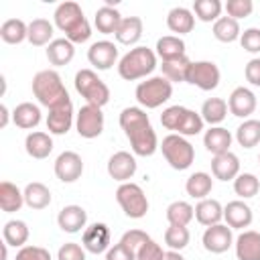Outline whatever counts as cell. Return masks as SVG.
<instances>
[{"instance_id": "603a6c76", "label": "cell", "mask_w": 260, "mask_h": 260, "mask_svg": "<svg viewBox=\"0 0 260 260\" xmlns=\"http://www.w3.org/2000/svg\"><path fill=\"white\" fill-rule=\"evenodd\" d=\"M24 150H26L28 156H32L37 160L47 158L53 152V138H51V134L41 132V130L28 132L26 138H24Z\"/></svg>"}, {"instance_id": "836d02e7", "label": "cell", "mask_w": 260, "mask_h": 260, "mask_svg": "<svg viewBox=\"0 0 260 260\" xmlns=\"http://www.w3.org/2000/svg\"><path fill=\"white\" fill-rule=\"evenodd\" d=\"M191 63H193V61H191L187 55L177 57V59L162 61V63H160L162 77H167L171 83H183V81H187V73H189Z\"/></svg>"}, {"instance_id": "4dcf8cb0", "label": "cell", "mask_w": 260, "mask_h": 260, "mask_svg": "<svg viewBox=\"0 0 260 260\" xmlns=\"http://www.w3.org/2000/svg\"><path fill=\"white\" fill-rule=\"evenodd\" d=\"M55 26L53 22H49L47 18H35L32 22H28V43L35 47H49L55 39H53Z\"/></svg>"}, {"instance_id": "1f68e13d", "label": "cell", "mask_w": 260, "mask_h": 260, "mask_svg": "<svg viewBox=\"0 0 260 260\" xmlns=\"http://www.w3.org/2000/svg\"><path fill=\"white\" fill-rule=\"evenodd\" d=\"M22 193H24V205H28L30 209H45L51 205V191L41 181L28 183Z\"/></svg>"}, {"instance_id": "c3c4849f", "label": "cell", "mask_w": 260, "mask_h": 260, "mask_svg": "<svg viewBox=\"0 0 260 260\" xmlns=\"http://www.w3.org/2000/svg\"><path fill=\"white\" fill-rule=\"evenodd\" d=\"M185 110H187L185 106H169V108L162 110V114H160V124H162L167 130L177 132V126H179V122H181Z\"/></svg>"}, {"instance_id": "7a4b0ae2", "label": "cell", "mask_w": 260, "mask_h": 260, "mask_svg": "<svg viewBox=\"0 0 260 260\" xmlns=\"http://www.w3.org/2000/svg\"><path fill=\"white\" fill-rule=\"evenodd\" d=\"M55 26L65 32V39H69L73 45L85 43L91 37V24L83 16V10L77 2H61L55 8Z\"/></svg>"}, {"instance_id": "f546056e", "label": "cell", "mask_w": 260, "mask_h": 260, "mask_svg": "<svg viewBox=\"0 0 260 260\" xmlns=\"http://www.w3.org/2000/svg\"><path fill=\"white\" fill-rule=\"evenodd\" d=\"M211 189H213V179L205 171H197V173L189 175V179L185 181L187 195L193 197V199H199V201L201 199H207V195L211 193Z\"/></svg>"}, {"instance_id": "5bb4252c", "label": "cell", "mask_w": 260, "mask_h": 260, "mask_svg": "<svg viewBox=\"0 0 260 260\" xmlns=\"http://www.w3.org/2000/svg\"><path fill=\"white\" fill-rule=\"evenodd\" d=\"M106 169H108V175L114 181L128 183L134 177V173L138 169V162H136V156L130 154L128 150H118L108 158V167Z\"/></svg>"}, {"instance_id": "db71d44e", "label": "cell", "mask_w": 260, "mask_h": 260, "mask_svg": "<svg viewBox=\"0 0 260 260\" xmlns=\"http://www.w3.org/2000/svg\"><path fill=\"white\" fill-rule=\"evenodd\" d=\"M106 260H136V254L130 248H126L122 242H118L110 246V250L106 252Z\"/></svg>"}, {"instance_id": "277c9868", "label": "cell", "mask_w": 260, "mask_h": 260, "mask_svg": "<svg viewBox=\"0 0 260 260\" xmlns=\"http://www.w3.org/2000/svg\"><path fill=\"white\" fill-rule=\"evenodd\" d=\"M156 53L148 47H134L128 53H124L118 61V73L126 81H136L146 75H150L156 69Z\"/></svg>"}, {"instance_id": "816d5d0a", "label": "cell", "mask_w": 260, "mask_h": 260, "mask_svg": "<svg viewBox=\"0 0 260 260\" xmlns=\"http://www.w3.org/2000/svg\"><path fill=\"white\" fill-rule=\"evenodd\" d=\"M165 250H162V246L160 244H156L152 238L146 242V244H142V248L136 252V260H162L165 258Z\"/></svg>"}, {"instance_id": "f6af8a7d", "label": "cell", "mask_w": 260, "mask_h": 260, "mask_svg": "<svg viewBox=\"0 0 260 260\" xmlns=\"http://www.w3.org/2000/svg\"><path fill=\"white\" fill-rule=\"evenodd\" d=\"M189 240H191V234L185 225H169L165 230V244L169 246V250L181 252L183 248L189 246Z\"/></svg>"}, {"instance_id": "d6986e66", "label": "cell", "mask_w": 260, "mask_h": 260, "mask_svg": "<svg viewBox=\"0 0 260 260\" xmlns=\"http://www.w3.org/2000/svg\"><path fill=\"white\" fill-rule=\"evenodd\" d=\"M57 223L65 234H77L85 230L87 211L81 205H65L57 215Z\"/></svg>"}, {"instance_id": "3957f363", "label": "cell", "mask_w": 260, "mask_h": 260, "mask_svg": "<svg viewBox=\"0 0 260 260\" xmlns=\"http://www.w3.org/2000/svg\"><path fill=\"white\" fill-rule=\"evenodd\" d=\"M32 95L47 110L71 100L65 85H63L61 75L55 69H43L32 77Z\"/></svg>"}, {"instance_id": "cb8c5ba5", "label": "cell", "mask_w": 260, "mask_h": 260, "mask_svg": "<svg viewBox=\"0 0 260 260\" xmlns=\"http://www.w3.org/2000/svg\"><path fill=\"white\" fill-rule=\"evenodd\" d=\"M167 26L171 32H175V37H181V35H187L193 30L195 26V14L193 10L185 8V6H175L169 10L167 14Z\"/></svg>"}, {"instance_id": "6f0895ef", "label": "cell", "mask_w": 260, "mask_h": 260, "mask_svg": "<svg viewBox=\"0 0 260 260\" xmlns=\"http://www.w3.org/2000/svg\"><path fill=\"white\" fill-rule=\"evenodd\" d=\"M162 260H185V258H183V254H181V252L169 250V252L165 254V258H162Z\"/></svg>"}, {"instance_id": "ac0fdd59", "label": "cell", "mask_w": 260, "mask_h": 260, "mask_svg": "<svg viewBox=\"0 0 260 260\" xmlns=\"http://www.w3.org/2000/svg\"><path fill=\"white\" fill-rule=\"evenodd\" d=\"M223 219H225V225H230L232 230H244V228H250L254 213L244 199H236L223 207Z\"/></svg>"}, {"instance_id": "f35d334b", "label": "cell", "mask_w": 260, "mask_h": 260, "mask_svg": "<svg viewBox=\"0 0 260 260\" xmlns=\"http://www.w3.org/2000/svg\"><path fill=\"white\" fill-rule=\"evenodd\" d=\"M236 142L242 148H252L260 142V120L248 118L244 120L236 130Z\"/></svg>"}, {"instance_id": "9c48e42d", "label": "cell", "mask_w": 260, "mask_h": 260, "mask_svg": "<svg viewBox=\"0 0 260 260\" xmlns=\"http://www.w3.org/2000/svg\"><path fill=\"white\" fill-rule=\"evenodd\" d=\"M75 130L81 138H98L104 132V112L98 106H81L75 114Z\"/></svg>"}, {"instance_id": "f907efd6", "label": "cell", "mask_w": 260, "mask_h": 260, "mask_svg": "<svg viewBox=\"0 0 260 260\" xmlns=\"http://www.w3.org/2000/svg\"><path fill=\"white\" fill-rule=\"evenodd\" d=\"M14 260H53L51 252L43 246H22L16 252Z\"/></svg>"}, {"instance_id": "8992f818", "label": "cell", "mask_w": 260, "mask_h": 260, "mask_svg": "<svg viewBox=\"0 0 260 260\" xmlns=\"http://www.w3.org/2000/svg\"><path fill=\"white\" fill-rule=\"evenodd\" d=\"M158 148L162 150L165 160L175 171H187L193 165V160H195V148H193V144L185 136H181V134H173V132L167 134L162 138V142H160Z\"/></svg>"}, {"instance_id": "6da1fadb", "label": "cell", "mask_w": 260, "mask_h": 260, "mask_svg": "<svg viewBox=\"0 0 260 260\" xmlns=\"http://www.w3.org/2000/svg\"><path fill=\"white\" fill-rule=\"evenodd\" d=\"M120 128L124 130L134 156H152L160 146L146 110L138 106H130L120 112Z\"/></svg>"}, {"instance_id": "44dd1931", "label": "cell", "mask_w": 260, "mask_h": 260, "mask_svg": "<svg viewBox=\"0 0 260 260\" xmlns=\"http://www.w3.org/2000/svg\"><path fill=\"white\" fill-rule=\"evenodd\" d=\"M211 175L219 181H234L240 175V158L230 150L211 158Z\"/></svg>"}, {"instance_id": "9f6ffc18", "label": "cell", "mask_w": 260, "mask_h": 260, "mask_svg": "<svg viewBox=\"0 0 260 260\" xmlns=\"http://www.w3.org/2000/svg\"><path fill=\"white\" fill-rule=\"evenodd\" d=\"M8 120H10V112H8L6 104H0V128L2 130L8 126Z\"/></svg>"}, {"instance_id": "91938a15", "label": "cell", "mask_w": 260, "mask_h": 260, "mask_svg": "<svg viewBox=\"0 0 260 260\" xmlns=\"http://www.w3.org/2000/svg\"><path fill=\"white\" fill-rule=\"evenodd\" d=\"M258 162H260V154H258Z\"/></svg>"}, {"instance_id": "83f0119b", "label": "cell", "mask_w": 260, "mask_h": 260, "mask_svg": "<svg viewBox=\"0 0 260 260\" xmlns=\"http://www.w3.org/2000/svg\"><path fill=\"white\" fill-rule=\"evenodd\" d=\"M195 219L209 228V225H215V223H221L223 219V207L217 199H201L197 205H195Z\"/></svg>"}, {"instance_id": "d4e9b609", "label": "cell", "mask_w": 260, "mask_h": 260, "mask_svg": "<svg viewBox=\"0 0 260 260\" xmlns=\"http://www.w3.org/2000/svg\"><path fill=\"white\" fill-rule=\"evenodd\" d=\"M142 28H144V24H142V18L140 16H124L114 37H116V41L120 45L132 47V45H136L140 41Z\"/></svg>"}, {"instance_id": "e575fe53", "label": "cell", "mask_w": 260, "mask_h": 260, "mask_svg": "<svg viewBox=\"0 0 260 260\" xmlns=\"http://www.w3.org/2000/svg\"><path fill=\"white\" fill-rule=\"evenodd\" d=\"M0 39L8 45H20L28 39V24L20 18H8L0 26Z\"/></svg>"}, {"instance_id": "4fadbf2b", "label": "cell", "mask_w": 260, "mask_h": 260, "mask_svg": "<svg viewBox=\"0 0 260 260\" xmlns=\"http://www.w3.org/2000/svg\"><path fill=\"white\" fill-rule=\"evenodd\" d=\"M112 242V236H110V228L102 221H95L91 225H87L83 230V236H81V246L85 248V252L89 254H104L110 250V244Z\"/></svg>"}, {"instance_id": "b9f144b4", "label": "cell", "mask_w": 260, "mask_h": 260, "mask_svg": "<svg viewBox=\"0 0 260 260\" xmlns=\"http://www.w3.org/2000/svg\"><path fill=\"white\" fill-rule=\"evenodd\" d=\"M234 191L240 199H250L260 191V179L254 173H240L234 179Z\"/></svg>"}, {"instance_id": "ffe728a7", "label": "cell", "mask_w": 260, "mask_h": 260, "mask_svg": "<svg viewBox=\"0 0 260 260\" xmlns=\"http://www.w3.org/2000/svg\"><path fill=\"white\" fill-rule=\"evenodd\" d=\"M234 248L238 260H260V232L244 230L234 240Z\"/></svg>"}, {"instance_id": "d6a6232c", "label": "cell", "mask_w": 260, "mask_h": 260, "mask_svg": "<svg viewBox=\"0 0 260 260\" xmlns=\"http://www.w3.org/2000/svg\"><path fill=\"white\" fill-rule=\"evenodd\" d=\"M24 205V193L10 181L0 183V207L4 213H14Z\"/></svg>"}, {"instance_id": "7c38bea8", "label": "cell", "mask_w": 260, "mask_h": 260, "mask_svg": "<svg viewBox=\"0 0 260 260\" xmlns=\"http://www.w3.org/2000/svg\"><path fill=\"white\" fill-rule=\"evenodd\" d=\"M55 177L61 183H75L83 175V160L77 152L73 150H63L55 158Z\"/></svg>"}, {"instance_id": "7bdbcfd3", "label": "cell", "mask_w": 260, "mask_h": 260, "mask_svg": "<svg viewBox=\"0 0 260 260\" xmlns=\"http://www.w3.org/2000/svg\"><path fill=\"white\" fill-rule=\"evenodd\" d=\"M223 4L219 0H195L193 2V14L201 22H215L221 16Z\"/></svg>"}, {"instance_id": "ab89813d", "label": "cell", "mask_w": 260, "mask_h": 260, "mask_svg": "<svg viewBox=\"0 0 260 260\" xmlns=\"http://www.w3.org/2000/svg\"><path fill=\"white\" fill-rule=\"evenodd\" d=\"M240 35H242V28H240L238 20H234L230 16H219L213 22V37L219 43H234L240 39Z\"/></svg>"}, {"instance_id": "680465c9", "label": "cell", "mask_w": 260, "mask_h": 260, "mask_svg": "<svg viewBox=\"0 0 260 260\" xmlns=\"http://www.w3.org/2000/svg\"><path fill=\"white\" fill-rule=\"evenodd\" d=\"M0 248H2V258H0V260H6V258H8V244H6V242H2V244H0Z\"/></svg>"}, {"instance_id": "11a10c76", "label": "cell", "mask_w": 260, "mask_h": 260, "mask_svg": "<svg viewBox=\"0 0 260 260\" xmlns=\"http://www.w3.org/2000/svg\"><path fill=\"white\" fill-rule=\"evenodd\" d=\"M244 75H246V79H248L252 85L260 87V57H254V59H250V61L246 63Z\"/></svg>"}, {"instance_id": "ba28073f", "label": "cell", "mask_w": 260, "mask_h": 260, "mask_svg": "<svg viewBox=\"0 0 260 260\" xmlns=\"http://www.w3.org/2000/svg\"><path fill=\"white\" fill-rule=\"evenodd\" d=\"M116 201L122 207V211L130 217V219H140L146 215L148 211V199L146 193L142 191L140 185L128 181V183H120V187L116 189Z\"/></svg>"}, {"instance_id": "484cf974", "label": "cell", "mask_w": 260, "mask_h": 260, "mask_svg": "<svg viewBox=\"0 0 260 260\" xmlns=\"http://www.w3.org/2000/svg\"><path fill=\"white\" fill-rule=\"evenodd\" d=\"M41 108L32 102H22L12 110V122L22 130H32L41 124Z\"/></svg>"}, {"instance_id": "7dc6e473", "label": "cell", "mask_w": 260, "mask_h": 260, "mask_svg": "<svg viewBox=\"0 0 260 260\" xmlns=\"http://www.w3.org/2000/svg\"><path fill=\"white\" fill-rule=\"evenodd\" d=\"M150 240V236L144 232V230H128V232H124L122 234V238H120V242L126 246V248H130L134 254L142 248V244H146Z\"/></svg>"}, {"instance_id": "5b68a950", "label": "cell", "mask_w": 260, "mask_h": 260, "mask_svg": "<svg viewBox=\"0 0 260 260\" xmlns=\"http://www.w3.org/2000/svg\"><path fill=\"white\" fill-rule=\"evenodd\" d=\"M136 102L140 104V108L144 110H154V108H160L162 104H167L173 95V83L162 77V75H154V77H148L144 81H140L136 85Z\"/></svg>"}, {"instance_id": "8fae6325", "label": "cell", "mask_w": 260, "mask_h": 260, "mask_svg": "<svg viewBox=\"0 0 260 260\" xmlns=\"http://www.w3.org/2000/svg\"><path fill=\"white\" fill-rule=\"evenodd\" d=\"M201 242H203V248L207 252H211V254H223V252H228L234 246L232 228L225 225V223L209 225V228H205V232L201 236Z\"/></svg>"}, {"instance_id": "74e56055", "label": "cell", "mask_w": 260, "mask_h": 260, "mask_svg": "<svg viewBox=\"0 0 260 260\" xmlns=\"http://www.w3.org/2000/svg\"><path fill=\"white\" fill-rule=\"evenodd\" d=\"M28 225L22 221V219H10L4 223L2 228V238L8 246H14V248H22L26 246L28 242Z\"/></svg>"}, {"instance_id": "9a60e30c", "label": "cell", "mask_w": 260, "mask_h": 260, "mask_svg": "<svg viewBox=\"0 0 260 260\" xmlns=\"http://www.w3.org/2000/svg\"><path fill=\"white\" fill-rule=\"evenodd\" d=\"M87 61L98 71H108L118 61V47L112 41H95L87 49Z\"/></svg>"}, {"instance_id": "4316f807", "label": "cell", "mask_w": 260, "mask_h": 260, "mask_svg": "<svg viewBox=\"0 0 260 260\" xmlns=\"http://www.w3.org/2000/svg\"><path fill=\"white\" fill-rule=\"evenodd\" d=\"M122 18H124V16L120 14V10H118L116 6H106V4H104L102 8L95 10L93 24H95L98 32H102V35H116V30H118Z\"/></svg>"}, {"instance_id": "7402d4cb", "label": "cell", "mask_w": 260, "mask_h": 260, "mask_svg": "<svg viewBox=\"0 0 260 260\" xmlns=\"http://www.w3.org/2000/svg\"><path fill=\"white\" fill-rule=\"evenodd\" d=\"M232 132L223 126H211L209 130H205L203 134V146L207 148V152H211L213 156L215 154H223V152H230V146H232Z\"/></svg>"}, {"instance_id": "681fc988", "label": "cell", "mask_w": 260, "mask_h": 260, "mask_svg": "<svg viewBox=\"0 0 260 260\" xmlns=\"http://www.w3.org/2000/svg\"><path fill=\"white\" fill-rule=\"evenodd\" d=\"M240 45L248 53H260V28L250 26L240 35Z\"/></svg>"}, {"instance_id": "f1b7e54d", "label": "cell", "mask_w": 260, "mask_h": 260, "mask_svg": "<svg viewBox=\"0 0 260 260\" xmlns=\"http://www.w3.org/2000/svg\"><path fill=\"white\" fill-rule=\"evenodd\" d=\"M73 57H75V45L65 37L63 39H55L47 47V59L55 67H63L67 63H71Z\"/></svg>"}, {"instance_id": "30bf717a", "label": "cell", "mask_w": 260, "mask_h": 260, "mask_svg": "<svg viewBox=\"0 0 260 260\" xmlns=\"http://www.w3.org/2000/svg\"><path fill=\"white\" fill-rule=\"evenodd\" d=\"M221 73L219 67L213 61H193L187 73V83L203 89V91H211L219 85Z\"/></svg>"}, {"instance_id": "bcb514c9", "label": "cell", "mask_w": 260, "mask_h": 260, "mask_svg": "<svg viewBox=\"0 0 260 260\" xmlns=\"http://www.w3.org/2000/svg\"><path fill=\"white\" fill-rule=\"evenodd\" d=\"M223 8H225V12H228L230 18L240 20V18H246V16L252 14L254 2H252V0H228V2L223 4Z\"/></svg>"}, {"instance_id": "ee69618b", "label": "cell", "mask_w": 260, "mask_h": 260, "mask_svg": "<svg viewBox=\"0 0 260 260\" xmlns=\"http://www.w3.org/2000/svg\"><path fill=\"white\" fill-rule=\"evenodd\" d=\"M203 118H201V114L199 112H195V110H185V114H183V118H181V122H179V126H177V132H173V134H181V136H195V134H199L201 130H203Z\"/></svg>"}, {"instance_id": "52a82bcc", "label": "cell", "mask_w": 260, "mask_h": 260, "mask_svg": "<svg viewBox=\"0 0 260 260\" xmlns=\"http://www.w3.org/2000/svg\"><path fill=\"white\" fill-rule=\"evenodd\" d=\"M75 89L89 106L104 108L110 102V87L98 77L93 69H79L75 73Z\"/></svg>"}, {"instance_id": "d590c367", "label": "cell", "mask_w": 260, "mask_h": 260, "mask_svg": "<svg viewBox=\"0 0 260 260\" xmlns=\"http://www.w3.org/2000/svg\"><path fill=\"white\" fill-rule=\"evenodd\" d=\"M185 41L181 37L175 35H165L156 41V57H160V61H169V59H177L185 55Z\"/></svg>"}, {"instance_id": "2e32d148", "label": "cell", "mask_w": 260, "mask_h": 260, "mask_svg": "<svg viewBox=\"0 0 260 260\" xmlns=\"http://www.w3.org/2000/svg\"><path fill=\"white\" fill-rule=\"evenodd\" d=\"M73 116L75 114H73L71 100H67V102L51 108L49 114H47V130H49V134H55V136L67 134L71 130V126H73V120H75Z\"/></svg>"}, {"instance_id": "60d3db41", "label": "cell", "mask_w": 260, "mask_h": 260, "mask_svg": "<svg viewBox=\"0 0 260 260\" xmlns=\"http://www.w3.org/2000/svg\"><path fill=\"white\" fill-rule=\"evenodd\" d=\"M195 217V207L187 201H173L167 207V221L169 225H189Z\"/></svg>"}, {"instance_id": "8d00e7d4", "label": "cell", "mask_w": 260, "mask_h": 260, "mask_svg": "<svg viewBox=\"0 0 260 260\" xmlns=\"http://www.w3.org/2000/svg\"><path fill=\"white\" fill-rule=\"evenodd\" d=\"M201 118L209 126H219L228 116V102L221 98H207L201 106Z\"/></svg>"}, {"instance_id": "f5cc1de1", "label": "cell", "mask_w": 260, "mask_h": 260, "mask_svg": "<svg viewBox=\"0 0 260 260\" xmlns=\"http://www.w3.org/2000/svg\"><path fill=\"white\" fill-rule=\"evenodd\" d=\"M57 260H85V248L75 242H67L59 248Z\"/></svg>"}, {"instance_id": "e0dca14e", "label": "cell", "mask_w": 260, "mask_h": 260, "mask_svg": "<svg viewBox=\"0 0 260 260\" xmlns=\"http://www.w3.org/2000/svg\"><path fill=\"white\" fill-rule=\"evenodd\" d=\"M256 106H258V102H256L254 91L248 89V87H244V85L236 87V89L230 93V98H228V110H230L234 116L244 118V120H248V118L256 112Z\"/></svg>"}]
</instances>
